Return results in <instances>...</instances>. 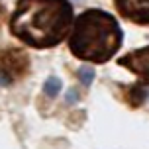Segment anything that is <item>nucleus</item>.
Listing matches in <instances>:
<instances>
[{
    "label": "nucleus",
    "mask_w": 149,
    "mask_h": 149,
    "mask_svg": "<svg viewBox=\"0 0 149 149\" xmlns=\"http://www.w3.org/2000/svg\"><path fill=\"white\" fill-rule=\"evenodd\" d=\"M73 26L69 0H18L10 20V31L20 41L43 49L65 39Z\"/></svg>",
    "instance_id": "obj_1"
},
{
    "label": "nucleus",
    "mask_w": 149,
    "mask_h": 149,
    "mask_svg": "<svg viewBox=\"0 0 149 149\" xmlns=\"http://www.w3.org/2000/svg\"><path fill=\"white\" fill-rule=\"evenodd\" d=\"M124 39L116 18L104 10H86L73 24L69 47L74 57L92 63H104L120 49Z\"/></svg>",
    "instance_id": "obj_2"
},
{
    "label": "nucleus",
    "mask_w": 149,
    "mask_h": 149,
    "mask_svg": "<svg viewBox=\"0 0 149 149\" xmlns=\"http://www.w3.org/2000/svg\"><path fill=\"white\" fill-rule=\"evenodd\" d=\"M30 69V59L22 49L6 47L0 51V84L10 86L26 77Z\"/></svg>",
    "instance_id": "obj_3"
},
{
    "label": "nucleus",
    "mask_w": 149,
    "mask_h": 149,
    "mask_svg": "<svg viewBox=\"0 0 149 149\" xmlns=\"http://www.w3.org/2000/svg\"><path fill=\"white\" fill-rule=\"evenodd\" d=\"M118 63L122 65V67L130 69L134 74H137L139 81H143L145 84H149V45L137 49V51L127 53L126 57H122Z\"/></svg>",
    "instance_id": "obj_4"
},
{
    "label": "nucleus",
    "mask_w": 149,
    "mask_h": 149,
    "mask_svg": "<svg viewBox=\"0 0 149 149\" xmlns=\"http://www.w3.org/2000/svg\"><path fill=\"white\" fill-rule=\"evenodd\" d=\"M120 14L135 24H149V0H114Z\"/></svg>",
    "instance_id": "obj_5"
},
{
    "label": "nucleus",
    "mask_w": 149,
    "mask_h": 149,
    "mask_svg": "<svg viewBox=\"0 0 149 149\" xmlns=\"http://www.w3.org/2000/svg\"><path fill=\"white\" fill-rule=\"evenodd\" d=\"M59 88H61V81L57 77H49L47 82H45V92H47L49 96H55V94L59 92Z\"/></svg>",
    "instance_id": "obj_6"
},
{
    "label": "nucleus",
    "mask_w": 149,
    "mask_h": 149,
    "mask_svg": "<svg viewBox=\"0 0 149 149\" xmlns=\"http://www.w3.org/2000/svg\"><path fill=\"white\" fill-rule=\"evenodd\" d=\"M79 79L82 81V84H90V81L94 79V71L88 67H82L81 71H79Z\"/></svg>",
    "instance_id": "obj_7"
},
{
    "label": "nucleus",
    "mask_w": 149,
    "mask_h": 149,
    "mask_svg": "<svg viewBox=\"0 0 149 149\" xmlns=\"http://www.w3.org/2000/svg\"><path fill=\"white\" fill-rule=\"evenodd\" d=\"M2 18H4V6L0 4V22H2Z\"/></svg>",
    "instance_id": "obj_8"
}]
</instances>
